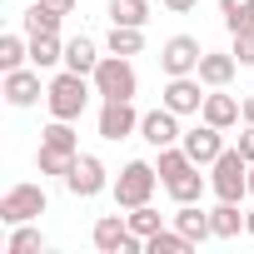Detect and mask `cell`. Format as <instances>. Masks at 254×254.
<instances>
[{
  "label": "cell",
  "instance_id": "cell-23",
  "mask_svg": "<svg viewBox=\"0 0 254 254\" xmlns=\"http://www.w3.org/2000/svg\"><path fill=\"white\" fill-rule=\"evenodd\" d=\"M190 249H194V239H190L185 229H175V224L145 239V254H190Z\"/></svg>",
  "mask_w": 254,
  "mask_h": 254
},
{
  "label": "cell",
  "instance_id": "cell-33",
  "mask_svg": "<svg viewBox=\"0 0 254 254\" xmlns=\"http://www.w3.org/2000/svg\"><path fill=\"white\" fill-rule=\"evenodd\" d=\"M160 5H165V10H170V15H190V10H194V5H199V0H160Z\"/></svg>",
  "mask_w": 254,
  "mask_h": 254
},
{
  "label": "cell",
  "instance_id": "cell-13",
  "mask_svg": "<svg viewBox=\"0 0 254 254\" xmlns=\"http://www.w3.org/2000/svg\"><path fill=\"white\" fill-rule=\"evenodd\" d=\"M40 95H45V85H40V70H35V65L5 70V100H10L15 110H30V105H40Z\"/></svg>",
  "mask_w": 254,
  "mask_h": 254
},
{
  "label": "cell",
  "instance_id": "cell-28",
  "mask_svg": "<svg viewBox=\"0 0 254 254\" xmlns=\"http://www.w3.org/2000/svg\"><path fill=\"white\" fill-rule=\"evenodd\" d=\"M40 145H55V150H70L80 155V135H75V120H50L40 130Z\"/></svg>",
  "mask_w": 254,
  "mask_h": 254
},
{
  "label": "cell",
  "instance_id": "cell-3",
  "mask_svg": "<svg viewBox=\"0 0 254 254\" xmlns=\"http://www.w3.org/2000/svg\"><path fill=\"white\" fill-rule=\"evenodd\" d=\"M155 185H160V170H155L150 160H130V165L115 175L110 194H115L120 209H135V204H150V199H155Z\"/></svg>",
  "mask_w": 254,
  "mask_h": 254
},
{
  "label": "cell",
  "instance_id": "cell-14",
  "mask_svg": "<svg viewBox=\"0 0 254 254\" xmlns=\"http://www.w3.org/2000/svg\"><path fill=\"white\" fill-rule=\"evenodd\" d=\"M199 120L219 125V130H234V125H244V100H234V95H224V90H209Z\"/></svg>",
  "mask_w": 254,
  "mask_h": 254
},
{
  "label": "cell",
  "instance_id": "cell-34",
  "mask_svg": "<svg viewBox=\"0 0 254 254\" xmlns=\"http://www.w3.org/2000/svg\"><path fill=\"white\" fill-rule=\"evenodd\" d=\"M40 5H50V10H60V15H70V10H75V0H40Z\"/></svg>",
  "mask_w": 254,
  "mask_h": 254
},
{
  "label": "cell",
  "instance_id": "cell-26",
  "mask_svg": "<svg viewBox=\"0 0 254 254\" xmlns=\"http://www.w3.org/2000/svg\"><path fill=\"white\" fill-rule=\"evenodd\" d=\"M70 165H75V155H70V150H55V145H40V150H35V170H40V175H50V180H65V175H70Z\"/></svg>",
  "mask_w": 254,
  "mask_h": 254
},
{
  "label": "cell",
  "instance_id": "cell-4",
  "mask_svg": "<svg viewBox=\"0 0 254 254\" xmlns=\"http://www.w3.org/2000/svg\"><path fill=\"white\" fill-rule=\"evenodd\" d=\"M90 80H95V95L100 100H135L140 95V75H135L130 55H105Z\"/></svg>",
  "mask_w": 254,
  "mask_h": 254
},
{
  "label": "cell",
  "instance_id": "cell-8",
  "mask_svg": "<svg viewBox=\"0 0 254 254\" xmlns=\"http://www.w3.org/2000/svg\"><path fill=\"white\" fill-rule=\"evenodd\" d=\"M65 190H70L75 199H95V194H105V190H110V170H105V160H100V155H75V165H70V175H65Z\"/></svg>",
  "mask_w": 254,
  "mask_h": 254
},
{
  "label": "cell",
  "instance_id": "cell-19",
  "mask_svg": "<svg viewBox=\"0 0 254 254\" xmlns=\"http://www.w3.org/2000/svg\"><path fill=\"white\" fill-rule=\"evenodd\" d=\"M30 65H35V70L65 65V40H60V35H30Z\"/></svg>",
  "mask_w": 254,
  "mask_h": 254
},
{
  "label": "cell",
  "instance_id": "cell-27",
  "mask_svg": "<svg viewBox=\"0 0 254 254\" xmlns=\"http://www.w3.org/2000/svg\"><path fill=\"white\" fill-rule=\"evenodd\" d=\"M30 65V35H0V70H20Z\"/></svg>",
  "mask_w": 254,
  "mask_h": 254
},
{
  "label": "cell",
  "instance_id": "cell-25",
  "mask_svg": "<svg viewBox=\"0 0 254 254\" xmlns=\"http://www.w3.org/2000/svg\"><path fill=\"white\" fill-rule=\"evenodd\" d=\"M110 25H150V0H110Z\"/></svg>",
  "mask_w": 254,
  "mask_h": 254
},
{
  "label": "cell",
  "instance_id": "cell-36",
  "mask_svg": "<svg viewBox=\"0 0 254 254\" xmlns=\"http://www.w3.org/2000/svg\"><path fill=\"white\" fill-rule=\"evenodd\" d=\"M244 234L254 239V209H244Z\"/></svg>",
  "mask_w": 254,
  "mask_h": 254
},
{
  "label": "cell",
  "instance_id": "cell-5",
  "mask_svg": "<svg viewBox=\"0 0 254 254\" xmlns=\"http://www.w3.org/2000/svg\"><path fill=\"white\" fill-rule=\"evenodd\" d=\"M50 209V194L45 185H10L5 194H0V224H25V219H40Z\"/></svg>",
  "mask_w": 254,
  "mask_h": 254
},
{
  "label": "cell",
  "instance_id": "cell-22",
  "mask_svg": "<svg viewBox=\"0 0 254 254\" xmlns=\"http://www.w3.org/2000/svg\"><path fill=\"white\" fill-rule=\"evenodd\" d=\"M40 249H45V234H40V224H35V219H25V224H10L5 254H40Z\"/></svg>",
  "mask_w": 254,
  "mask_h": 254
},
{
  "label": "cell",
  "instance_id": "cell-11",
  "mask_svg": "<svg viewBox=\"0 0 254 254\" xmlns=\"http://www.w3.org/2000/svg\"><path fill=\"white\" fill-rule=\"evenodd\" d=\"M199 55H204V45L194 35H170L160 45V70L165 75H194L199 70Z\"/></svg>",
  "mask_w": 254,
  "mask_h": 254
},
{
  "label": "cell",
  "instance_id": "cell-15",
  "mask_svg": "<svg viewBox=\"0 0 254 254\" xmlns=\"http://www.w3.org/2000/svg\"><path fill=\"white\" fill-rule=\"evenodd\" d=\"M199 170H204V165H190V170L170 175V180H165V194H170L175 204H199L204 190H209V175H199Z\"/></svg>",
  "mask_w": 254,
  "mask_h": 254
},
{
  "label": "cell",
  "instance_id": "cell-18",
  "mask_svg": "<svg viewBox=\"0 0 254 254\" xmlns=\"http://www.w3.org/2000/svg\"><path fill=\"white\" fill-rule=\"evenodd\" d=\"M175 229H185L194 244H204V239H214V224H209V209H199V204H180L175 209Z\"/></svg>",
  "mask_w": 254,
  "mask_h": 254
},
{
  "label": "cell",
  "instance_id": "cell-17",
  "mask_svg": "<svg viewBox=\"0 0 254 254\" xmlns=\"http://www.w3.org/2000/svg\"><path fill=\"white\" fill-rule=\"evenodd\" d=\"M105 55L95 50V40L90 35H75V40H65V70H75V75H95V65H100Z\"/></svg>",
  "mask_w": 254,
  "mask_h": 254
},
{
  "label": "cell",
  "instance_id": "cell-24",
  "mask_svg": "<svg viewBox=\"0 0 254 254\" xmlns=\"http://www.w3.org/2000/svg\"><path fill=\"white\" fill-rule=\"evenodd\" d=\"M105 50H110V55H140V50H145V30H140V25H110Z\"/></svg>",
  "mask_w": 254,
  "mask_h": 254
},
{
  "label": "cell",
  "instance_id": "cell-12",
  "mask_svg": "<svg viewBox=\"0 0 254 254\" xmlns=\"http://www.w3.org/2000/svg\"><path fill=\"white\" fill-rule=\"evenodd\" d=\"M180 115L170 110V105H160V110H150V115H140V140L145 145H155V150H165V145H180Z\"/></svg>",
  "mask_w": 254,
  "mask_h": 254
},
{
  "label": "cell",
  "instance_id": "cell-35",
  "mask_svg": "<svg viewBox=\"0 0 254 254\" xmlns=\"http://www.w3.org/2000/svg\"><path fill=\"white\" fill-rule=\"evenodd\" d=\"M244 125H254V95H244Z\"/></svg>",
  "mask_w": 254,
  "mask_h": 254
},
{
  "label": "cell",
  "instance_id": "cell-31",
  "mask_svg": "<svg viewBox=\"0 0 254 254\" xmlns=\"http://www.w3.org/2000/svg\"><path fill=\"white\" fill-rule=\"evenodd\" d=\"M229 50H234L239 65H254V30H234V45Z\"/></svg>",
  "mask_w": 254,
  "mask_h": 254
},
{
  "label": "cell",
  "instance_id": "cell-6",
  "mask_svg": "<svg viewBox=\"0 0 254 254\" xmlns=\"http://www.w3.org/2000/svg\"><path fill=\"white\" fill-rule=\"evenodd\" d=\"M90 239H95L100 254H145V239L130 229L125 214H100L95 229H90Z\"/></svg>",
  "mask_w": 254,
  "mask_h": 254
},
{
  "label": "cell",
  "instance_id": "cell-2",
  "mask_svg": "<svg viewBox=\"0 0 254 254\" xmlns=\"http://www.w3.org/2000/svg\"><path fill=\"white\" fill-rule=\"evenodd\" d=\"M209 194L214 199H229V204H244L249 199V160L239 150H224L209 165Z\"/></svg>",
  "mask_w": 254,
  "mask_h": 254
},
{
  "label": "cell",
  "instance_id": "cell-32",
  "mask_svg": "<svg viewBox=\"0 0 254 254\" xmlns=\"http://www.w3.org/2000/svg\"><path fill=\"white\" fill-rule=\"evenodd\" d=\"M234 150H239V155H244V160L254 165V125H244V130H239V140H234Z\"/></svg>",
  "mask_w": 254,
  "mask_h": 254
},
{
  "label": "cell",
  "instance_id": "cell-9",
  "mask_svg": "<svg viewBox=\"0 0 254 254\" xmlns=\"http://www.w3.org/2000/svg\"><path fill=\"white\" fill-rule=\"evenodd\" d=\"M204 80L199 75H165V90H160V105H170L175 115H199L204 110Z\"/></svg>",
  "mask_w": 254,
  "mask_h": 254
},
{
  "label": "cell",
  "instance_id": "cell-16",
  "mask_svg": "<svg viewBox=\"0 0 254 254\" xmlns=\"http://www.w3.org/2000/svg\"><path fill=\"white\" fill-rule=\"evenodd\" d=\"M234 70H239V60H234V50L229 55H219V50H204L199 55V80L209 85V90H229V80H234Z\"/></svg>",
  "mask_w": 254,
  "mask_h": 254
},
{
  "label": "cell",
  "instance_id": "cell-7",
  "mask_svg": "<svg viewBox=\"0 0 254 254\" xmlns=\"http://www.w3.org/2000/svg\"><path fill=\"white\" fill-rule=\"evenodd\" d=\"M95 130H100V140H130V135H140V110H135V100H100V115H95Z\"/></svg>",
  "mask_w": 254,
  "mask_h": 254
},
{
  "label": "cell",
  "instance_id": "cell-20",
  "mask_svg": "<svg viewBox=\"0 0 254 254\" xmlns=\"http://www.w3.org/2000/svg\"><path fill=\"white\" fill-rule=\"evenodd\" d=\"M209 224H214V239H239V229H244V209L229 204V199H214Z\"/></svg>",
  "mask_w": 254,
  "mask_h": 254
},
{
  "label": "cell",
  "instance_id": "cell-37",
  "mask_svg": "<svg viewBox=\"0 0 254 254\" xmlns=\"http://www.w3.org/2000/svg\"><path fill=\"white\" fill-rule=\"evenodd\" d=\"M249 199H254V165H249Z\"/></svg>",
  "mask_w": 254,
  "mask_h": 254
},
{
  "label": "cell",
  "instance_id": "cell-1",
  "mask_svg": "<svg viewBox=\"0 0 254 254\" xmlns=\"http://www.w3.org/2000/svg\"><path fill=\"white\" fill-rule=\"evenodd\" d=\"M90 95H95V80H90V75H75V70L50 75V85H45L50 120H80V115L90 110Z\"/></svg>",
  "mask_w": 254,
  "mask_h": 254
},
{
  "label": "cell",
  "instance_id": "cell-21",
  "mask_svg": "<svg viewBox=\"0 0 254 254\" xmlns=\"http://www.w3.org/2000/svg\"><path fill=\"white\" fill-rule=\"evenodd\" d=\"M60 20H65L60 10H50V5L35 0V5L20 15V30H25V35H60Z\"/></svg>",
  "mask_w": 254,
  "mask_h": 254
},
{
  "label": "cell",
  "instance_id": "cell-30",
  "mask_svg": "<svg viewBox=\"0 0 254 254\" xmlns=\"http://www.w3.org/2000/svg\"><path fill=\"white\" fill-rule=\"evenodd\" d=\"M125 219H130V229H135L140 239H150V234L165 229V214H160L155 204H135V209H125Z\"/></svg>",
  "mask_w": 254,
  "mask_h": 254
},
{
  "label": "cell",
  "instance_id": "cell-29",
  "mask_svg": "<svg viewBox=\"0 0 254 254\" xmlns=\"http://www.w3.org/2000/svg\"><path fill=\"white\" fill-rule=\"evenodd\" d=\"M219 15H224V30H254V0H219Z\"/></svg>",
  "mask_w": 254,
  "mask_h": 254
},
{
  "label": "cell",
  "instance_id": "cell-10",
  "mask_svg": "<svg viewBox=\"0 0 254 254\" xmlns=\"http://www.w3.org/2000/svg\"><path fill=\"white\" fill-rule=\"evenodd\" d=\"M180 145H185V150H190V160H194V165H204V170L229 150V145H224V130H219V125H209V120H199L194 130H185V135H180Z\"/></svg>",
  "mask_w": 254,
  "mask_h": 254
}]
</instances>
